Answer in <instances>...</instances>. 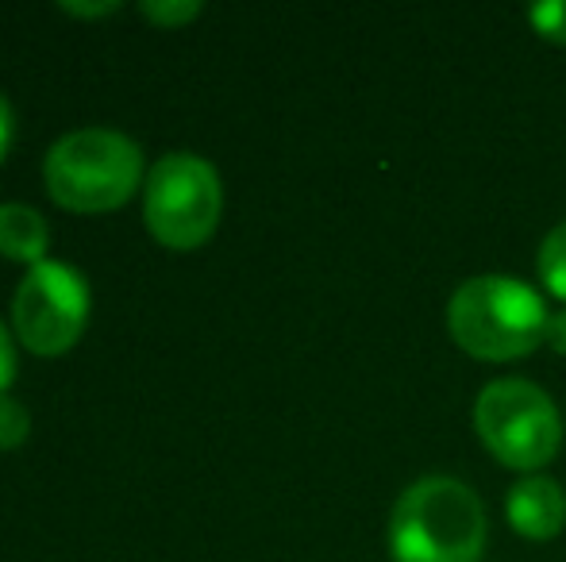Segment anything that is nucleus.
Here are the masks:
<instances>
[{"instance_id": "f257e3e1", "label": "nucleus", "mask_w": 566, "mask_h": 562, "mask_svg": "<svg viewBox=\"0 0 566 562\" xmlns=\"http://www.w3.org/2000/svg\"><path fill=\"white\" fill-rule=\"evenodd\" d=\"M485 536V509L474 489L448 474H432L397 497L389 555L394 562H478Z\"/></svg>"}, {"instance_id": "f03ea898", "label": "nucleus", "mask_w": 566, "mask_h": 562, "mask_svg": "<svg viewBox=\"0 0 566 562\" xmlns=\"http://www.w3.org/2000/svg\"><path fill=\"white\" fill-rule=\"evenodd\" d=\"M547 305L528 282L513 274H478L454 289L448 305L451 339L485 362H513L532 354L547 336Z\"/></svg>"}, {"instance_id": "7ed1b4c3", "label": "nucleus", "mask_w": 566, "mask_h": 562, "mask_svg": "<svg viewBox=\"0 0 566 562\" xmlns=\"http://www.w3.org/2000/svg\"><path fill=\"white\" fill-rule=\"evenodd\" d=\"M43 181L54 204L70 212H113L143 181V150L124 131L82 128L46 150Z\"/></svg>"}, {"instance_id": "20e7f679", "label": "nucleus", "mask_w": 566, "mask_h": 562, "mask_svg": "<svg viewBox=\"0 0 566 562\" xmlns=\"http://www.w3.org/2000/svg\"><path fill=\"white\" fill-rule=\"evenodd\" d=\"M224 212V189L212 162L174 150L163 155L147 173L143 220L147 232L170 251H197L212 240Z\"/></svg>"}, {"instance_id": "39448f33", "label": "nucleus", "mask_w": 566, "mask_h": 562, "mask_svg": "<svg viewBox=\"0 0 566 562\" xmlns=\"http://www.w3.org/2000/svg\"><path fill=\"white\" fill-rule=\"evenodd\" d=\"M474 432L497 463L513 470H539L563 443V416L539 385L524 378H497L474 401Z\"/></svg>"}, {"instance_id": "423d86ee", "label": "nucleus", "mask_w": 566, "mask_h": 562, "mask_svg": "<svg viewBox=\"0 0 566 562\" xmlns=\"http://www.w3.org/2000/svg\"><path fill=\"white\" fill-rule=\"evenodd\" d=\"M90 324V282L70 263H46L31 266L28 278L20 282L12 297V328L15 339L31 354H66L82 339Z\"/></svg>"}, {"instance_id": "0eeeda50", "label": "nucleus", "mask_w": 566, "mask_h": 562, "mask_svg": "<svg viewBox=\"0 0 566 562\" xmlns=\"http://www.w3.org/2000/svg\"><path fill=\"white\" fill-rule=\"evenodd\" d=\"M505 517L516 536L524 540H555L566 524V494L559 481L532 474L516 481L505 497Z\"/></svg>"}, {"instance_id": "6e6552de", "label": "nucleus", "mask_w": 566, "mask_h": 562, "mask_svg": "<svg viewBox=\"0 0 566 562\" xmlns=\"http://www.w3.org/2000/svg\"><path fill=\"white\" fill-rule=\"evenodd\" d=\"M46 220L31 204H0V255L12 263H46Z\"/></svg>"}, {"instance_id": "1a4fd4ad", "label": "nucleus", "mask_w": 566, "mask_h": 562, "mask_svg": "<svg viewBox=\"0 0 566 562\" xmlns=\"http://www.w3.org/2000/svg\"><path fill=\"white\" fill-rule=\"evenodd\" d=\"M539 282L552 297L566 300V220L559 227L547 232V240L539 243V258H536Z\"/></svg>"}, {"instance_id": "9d476101", "label": "nucleus", "mask_w": 566, "mask_h": 562, "mask_svg": "<svg viewBox=\"0 0 566 562\" xmlns=\"http://www.w3.org/2000/svg\"><path fill=\"white\" fill-rule=\"evenodd\" d=\"M31 432V416L28 409L20 405L15 397H0V450H15Z\"/></svg>"}, {"instance_id": "9b49d317", "label": "nucleus", "mask_w": 566, "mask_h": 562, "mask_svg": "<svg viewBox=\"0 0 566 562\" xmlns=\"http://www.w3.org/2000/svg\"><path fill=\"white\" fill-rule=\"evenodd\" d=\"M139 15L150 23H158V28H181V23L201 15V4H193V0H178V4H174V0L170 4H163V0H143Z\"/></svg>"}, {"instance_id": "f8f14e48", "label": "nucleus", "mask_w": 566, "mask_h": 562, "mask_svg": "<svg viewBox=\"0 0 566 562\" xmlns=\"http://www.w3.org/2000/svg\"><path fill=\"white\" fill-rule=\"evenodd\" d=\"M528 23L547 39V43H566V0L532 4L528 8Z\"/></svg>"}, {"instance_id": "ddd939ff", "label": "nucleus", "mask_w": 566, "mask_h": 562, "mask_svg": "<svg viewBox=\"0 0 566 562\" xmlns=\"http://www.w3.org/2000/svg\"><path fill=\"white\" fill-rule=\"evenodd\" d=\"M12 378H15V347H12L8 328L0 324V397H4V390L12 385Z\"/></svg>"}, {"instance_id": "4468645a", "label": "nucleus", "mask_w": 566, "mask_h": 562, "mask_svg": "<svg viewBox=\"0 0 566 562\" xmlns=\"http://www.w3.org/2000/svg\"><path fill=\"white\" fill-rule=\"evenodd\" d=\"M12 139H15V116H12V105L4 100V93H0V162H4L8 150H12Z\"/></svg>"}, {"instance_id": "2eb2a0df", "label": "nucleus", "mask_w": 566, "mask_h": 562, "mask_svg": "<svg viewBox=\"0 0 566 562\" xmlns=\"http://www.w3.org/2000/svg\"><path fill=\"white\" fill-rule=\"evenodd\" d=\"M544 343L552 347V351L566 354V308H559V312L547 316V336H544Z\"/></svg>"}, {"instance_id": "dca6fc26", "label": "nucleus", "mask_w": 566, "mask_h": 562, "mask_svg": "<svg viewBox=\"0 0 566 562\" xmlns=\"http://www.w3.org/2000/svg\"><path fill=\"white\" fill-rule=\"evenodd\" d=\"M62 12L77 15V20H97V15L119 12V0H105V4H62Z\"/></svg>"}]
</instances>
